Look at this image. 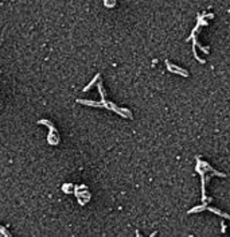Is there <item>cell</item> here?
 I'll list each match as a JSON object with an SVG mask.
<instances>
[{
	"instance_id": "6da1fadb",
	"label": "cell",
	"mask_w": 230,
	"mask_h": 237,
	"mask_svg": "<svg viewBox=\"0 0 230 237\" xmlns=\"http://www.w3.org/2000/svg\"><path fill=\"white\" fill-rule=\"evenodd\" d=\"M0 232H2V233H3V235H4V236H7V237H10V235H8V233H7V231H6V229H4V228H2V227H0Z\"/></svg>"
}]
</instances>
